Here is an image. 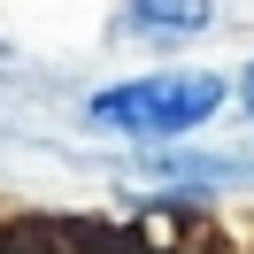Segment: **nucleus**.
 Returning <instances> with one entry per match:
<instances>
[{
  "label": "nucleus",
  "mask_w": 254,
  "mask_h": 254,
  "mask_svg": "<svg viewBox=\"0 0 254 254\" xmlns=\"http://www.w3.org/2000/svg\"><path fill=\"white\" fill-rule=\"evenodd\" d=\"M223 108V77L208 69H154V77H124L93 93V131H124V139H177V131H200Z\"/></svg>",
  "instance_id": "obj_1"
},
{
  "label": "nucleus",
  "mask_w": 254,
  "mask_h": 254,
  "mask_svg": "<svg viewBox=\"0 0 254 254\" xmlns=\"http://www.w3.org/2000/svg\"><path fill=\"white\" fill-rule=\"evenodd\" d=\"M216 23V8H192V0H139V8H124V31H208Z\"/></svg>",
  "instance_id": "obj_2"
},
{
  "label": "nucleus",
  "mask_w": 254,
  "mask_h": 254,
  "mask_svg": "<svg viewBox=\"0 0 254 254\" xmlns=\"http://www.w3.org/2000/svg\"><path fill=\"white\" fill-rule=\"evenodd\" d=\"M239 93H247V116H254V62H247V77H239Z\"/></svg>",
  "instance_id": "obj_3"
}]
</instances>
